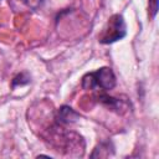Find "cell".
<instances>
[{
  "label": "cell",
  "mask_w": 159,
  "mask_h": 159,
  "mask_svg": "<svg viewBox=\"0 0 159 159\" xmlns=\"http://www.w3.org/2000/svg\"><path fill=\"white\" fill-rule=\"evenodd\" d=\"M117 84V78L111 67H101L82 77V88L86 91L108 92Z\"/></svg>",
  "instance_id": "1"
},
{
  "label": "cell",
  "mask_w": 159,
  "mask_h": 159,
  "mask_svg": "<svg viewBox=\"0 0 159 159\" xmlns=\"http://www.w3.org/2000/svg\"><path fill=\"white\" fill-rule=\"evenodd\" d=\"M80 114L71 108L70 106H62L57 109L56 112V124L57 125H66V124H71L73 122H76L78 119Z\"/></svg>",
  "instance_id": "3"
},
{
  "label": "cell",
  "mask_w": 159,
  "mask_h": 159,
  "mask_svg": "<svg viewBox=\"0 0 159 159\" xmlns=\"http://www.w3.org/2000/svg\"><path fill=\"white\" fill-rule=\"evenodd\" d=\"M125 35H127V25L123 16L119 14H114L108 19L102 32L98 35V41L101 43L109 45L122 40Z\"/></svg>",
  "instance_id": "2"
},
{
  "label": "cell",
  "mask_w": 159,
  "mask_h": 159,
  "mask_svg": "<svg viewBox=\"0 0 159 159\" xmlns=\"http://www.w3.org/2000/svg\"><path fill=\"white\" fill-rule=\"evenodd\" d=\"M96 98H97V101H98L101 104H103V106L111 108L112 111L119 112V109H122V104H123L122 101L118 99V98H116V97L109 96L107 92H99V93H97Z\"/></svg>",
  "instance_id": "4"
},
{
  "label": "cell",
  "mask_w": 159,
  "mask_h": 159,
  "mask_svg": "<svg viewBox=\"0 0 159 159\" xmlns=\"http://www.w3.org/2000/svg\"><path fill=\"white\" fill-rule=\"evenodd\" d=\"M149 12L152 19H154L158 12V0H149Z\"/></svg>",
  "instance_id": "7"
},
{
  "label": "cell",
  "mask_w": 159,
  "mask_h": 159,
  "mask_svg": "<svg viewBox=\"0 0 159 159\" xmlns=\"http://www.w3.org/2000/svg\"><path fill=\"white\" fill-rule=\"evenodd\" d=\"M20 1L31 10H39L46 2V0H20Z\"/></svg>",
  "instance_id": "6"
},
{
  "label": "cell",
  "mask_w": 159,
  "mask_h": 159,
  "mask_svg": "<svg viewBox=\"0 0 159 159\" xmlns=\"http://www.w3.org/2000/svg\"><path fill=\"white\" fill-rule=\"evenodd\" d=\"M30 81H31V80H30V76H29L27 73H25V72H21V73H19L17 76L14 77L11 86H12V87H16V86H24V84L30 83Z\"/></svg>",
  "instance_id": "5"
}]
</instances>
